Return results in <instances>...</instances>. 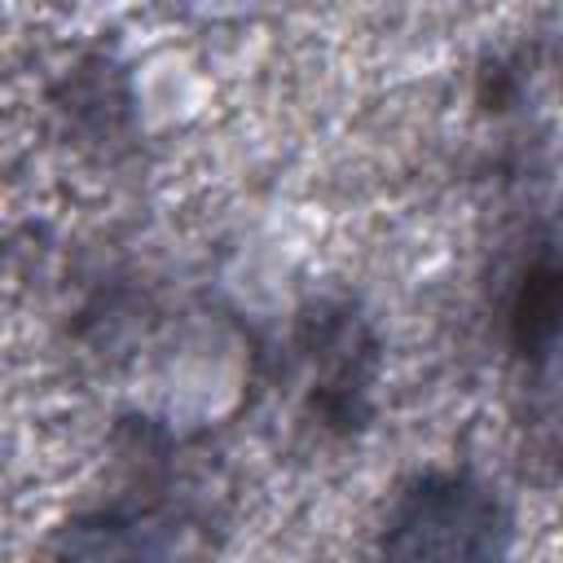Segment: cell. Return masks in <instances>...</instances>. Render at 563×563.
Returning a JSON list of instances; mask_svg holds the SVG:
<instances>
[{"label":"cell","instance_id":"1","mask_svg":"<svg viewBox=\"0 0 563 563\" xmlns=\"http://www.w3.org/2000/svg\"><path fill=\"white\" fill-rule=\"evenodd\" d=\"M501 550L497 497L466 475H427L400 497L378 563H501Z\"/></svg>","mask_w":563,"mask_h":563},{"label":"cell","instance_id":"2","mask_svg":"<svg viewBox=\"0 0 563 563\" xmlns=\"http://www.w3.org/2000/svg\"><path fill=\"white\" fill-rule=\"evenodd\" d=\"M211 523L185 506H110L66 528L57 563H207Z\"/></svg>","mask_w":563,"mask_h":563},{"label":"cell","instance_id":"3","mask_svg":"<svg viewBox=\"0 0 563 563\" xmlns=\"http://www.w3.org/2000/svg\"><path fill=\"white\" fill-rule=\"evenodd\" d=\"M563 325V255L537 260L510 303V339L523 356H541Z\"/></svg>","mask_w":563,"mask_h":563}]
</instances>
